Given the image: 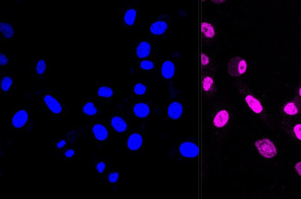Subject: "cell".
Wrapping results in <instances>:
<instances>
[{
    "mask_svg": "<svg viewBox=\"0 0 301 199\" xmlns=\"http://www.w3.org/2000/svg\"><path fill=\"white\" fill-rule=\"evenodd\" d=\"M134 115L138 118H147L150 113V107L146 103H137L134 106Z\"/></svg>",
    "mask_w": 301,
    "mask_h": 199,
    "instance_id": "d6986e66",
    "label": "cell"
},
{
    "mask_svg": "<svg viewBox=\"0 0 301 199\" xmlns=\"http://www.w3.org/2000/svg\"><path fill=\"white\" fill-rule=\"evenodd\" d=\"M97 171H98V173H104V171H105V169H106V164H105V162L104 161H100V162H99L98 164H97Z\"/></svg>",
    "mask_w": 301,
    "mask_h": 199,
    "instance_id": "f546056e",
    "label": "cell"
},
{
    "mask_svg": "<svg viewBox=\"0 0 301 199\" xmlns=\"http://www.w3.org/2000/svg\"><path fill=\"white\" fill-rule=\"evenodd\" d=\"M74 154H75V152H74V149H68L67 151L64 153L65 157H66V158H68V159H71V158H73V157H74Z\"/></svg>",
    "mask_w": 301,
    "mask_h": 199,
    "instance_id": "d6a6232c",
    "label": "cell"
},
{
    "mask_svg": "<svg viewBox=\"0 0 301 199\" xmlns=\"http://www.w3.org/2000/svg\"><path fill=\"white\" fill-rule=\"evenodd\" d=\"M44 102L49 108V110L54 114H60L62 111V106H61L60 101L57 100V99H55L51 95H46L44 97Z\"/></svg>",
    "mask_w": 301,
    "mask_h": 199,
    "instance_id": "8fae6325",
    "label": "cell"
},
{
    "mask_svg": "<svg viewBox=\"0 0 301 199\" xmlns=\"http://www.w3.org/2000/svg\"><path fill=\"white\" fill-rule=\"evenodd\" d=\"M201 33L205 39L213 40L216 36V30L212 23L208 21H202L201 23Z\"/></svg>",
    "mask_w": 301,
    "mask_h": 199,
    "instance_id": "7c38bea8",
    "label": "cell"
},
{
    "mask_svg": "<svg viewBox=\"0 0 301 199\" xmlns=\"http://www.w3.org/2000/svg\"><path fill=\"white\" fill-rule=\"evenodd\" d=\"M224 1H213V3H218V4H221V3H223Z\"/></svg>",
    "mask_w": 301,
    "mask_h": 199,
    "instance_id": "d590c367",
    "label": "cell"
},
{
    "mask_svg": "<svg viewBox=\"0 0 301 199\" xmlns=\"http://www.w3.org/2000/svg\"><path fill=\"white\" fill-rule=\"evenodd\" d=\"M66 146V141L65 140H60V142L57 144V148H62L64 146Z\"/></svg>",
    "mask_w": 301,
    "mask_h": 199,
    "instance_id": "e575fe53",
    "label": "cell"
},
{
    "mask_svg": "<svg viewBox=\"0 0 301 199\" xmlns=\"http://www.w3.org/2000/svg\"><path fill=\"white\" fill-rule=\"evenodd\" d=\"M98 95L101 98H111L113 96V90L108 87H101L98 90Z\"/></svg>",
    "mask_w": 301,
    "mask_h": 199,
    "instance_id": "cb8c5ba5",
    "label": "cell"
},
{
    "mask_svg": "<svg viewBox=\"0 0 301 199\" xmlns=\"http://www.w3.org/2000/svg\"><path fill=\"white\" fill-rule=\"evenodd\" d=\"M210 62V59L209 57L207 56V54L203 53L201 55V63H202V66H207Z\"/></svg>",
    "mask_w": 301,
    "mask_h": 199,
    "instance_id": "83f0119b",
    "label": "cell"
},
{
    "mask_svg": "<svg viewBox=\"0 0 301 199\" xmlns=\"http://www.w3.org/2000/svg\"><path fill=\"white\" fill-rule=\"evenodd\" d=\"M36 73L38 74H43L47 70V63L44 60H39L36 63Z\"/></svg>",
    "mask_w": 301,
    "mask_h": 199,
    "instance_id": "484cf974",
    "label": "cell"
},
{
    "mask_svg": "<svg viewBox=\"0 0 301 199\" xmlns=\"http://www.w3.org/2000/svg\"><path fill=\"white\" fill-rule=\"evenodd\" d=\"M284 119H297L301 116V100L294 97L287 100L280 108Z\"/></svg>",
    "mask_w": 301,
    "mask_h": 199,
    "instance_id": "3957f363",
    "label": "cell"
},
{
    "mask_svg": "<svg viewBox=\"0 0 301 199\" xmlns=\"http://www.w3.org/2000/svg\"><path fill=\"white\" fill-rule=\"evenodd\" d=\"M12 84H13L12 78H10L9 76H5L3 79L1 80V83H0L1 90L3 92H7L10 89Z\"/></svg>",
    "mask_w": 301,
    "mask_h": 199,
    "instance_id": "603a6c76",
    "label": "cell"
},
{
    "mask_svg": "<svg viewBox=\"0 0 301 199\" xmlns=\"http://www.w3.org/2000/svg\"><path fill=\"white\" fill-rule=\"evenodd\" d=\"M111 126L118 133H123L127 130V123L124 119L119 116H114L110 120Z\"/></svg>",
    "mask_w": 301,
    "mask_h": 199,
    "instance_id": "ac0fdd59",
    "label": "cell"
},
{
    "mask_svg": "<svg viewBox=\"0 0 301 199\" xmlns=\"http://www.w3.org/2000/svg\"><path fill=\"white\" fill-rule=\"evenodd\" d=\"M134 92L135 95L143 96L147 92V87L141 83H138L134 87Z\"/></svg>",
    "mask_w": 301,
    "mask_h": 199,
    "instance_id": "d4e9b609",
    "label": "cell"
},
{
    "mask_svg": "<svg viewBox=\"0 0 301 199\" xmlns=\"http://www.w3.org/2000/svg\"><path fill=\"white\" fill-rule=\"evenodd\" d=\"M168 29V23L164 20H157L153 22L150 28H149V31L150 33L154 35H162L163 33H165V32L167 31Z\"/></svg>",
    "mask_w": 301,
    "mask_h": 199,
    "instance_id": "9a60e30c",
    "label": "cell"
},
{
    "mask_svg": "<svg viewBox=\"0 0 301 199\" xmlns=\"http://www.w3.org/2000/svg\"><path fill=\"white\" fill-rule=\"evenodd\" d=\"M248 71V62L241 57H234L229 60L227 64V72L233 78H238L244 75Z\"/></svg>",
    "mask_w": 301,
    "mask_h": 199,
    "instance_id": "8992f818",
    "label": "cell"
},
{
    "mask_svg": "<svg viewBox=\"0 0 301 199\" xmlns=\"http://www.w3.org/2000/svg\"><path fill=\"white\" fill-rule=\"evenodd\" d=\"M238 92L248 110L258 118L267 121L269 114L264 103L245 83L238 84Z\"/></svg>",
    "mask_w": 301,
    "mask_h": 199,
    "instance_id": "6da1fadb",
    "label": "cell"
},
{
    "mask_svg": "<svg viewBox=\"0 0 301 199\" xmlns=\"http://www.w3.org/2000/svg\"><path fill=\"white\" fill-rule=\"evenodd\" d=\"M118 180H119V173H111L108 175V182L111 184L117 183Z\"/></svg>",
    "mask_w": 301,
    "mask_h": 199,
    "instance_id": "f1b7e54d",
    "label": "cell"
},
{
    "mask_svg": "<svg viewBox=\"0 0 301 199\" xmlns=\"http://www.w3.org/2000/svg\"><path fill=\"white\" fill-rule=\"evenodd\" d=\"M154 63L150 60H143L140 63V68L145 71H150L154 69Z\"/></svg>",
    "mask_w": 301,
    "mask_h": 199,
    "instance_id": "4316f807",
    "label": "cell"
},
{
    "mask_svg": "<svg viewBox=\"0 0 301 199\" xmlns=\"http://www.w3.org/2000/svg\"><path fill=\"white\" fill-rule=\"evenodd\" d=\"M283 130L295 142L301 144V120L297 119H284L282 122Z\"/></svg>",
    "mask_w": 301,
    "mask_h": 199,
    "instance_id": "5b68a950",
    "label": "cell"
},
{
    "mask_svg": "<svg viewBox=\"0 0 301 199\" xmlns=\"http://www.w3.org/2000/svg\"><path fill=\"white\" fill-rule=\"evenodd\" d=\"M232 121V111L228 105H219L212 114L211 123L215 131L223 133L227 131Z\"/></svg>",
    "mask_w": 301,
    "mask_h": 199,
    "instance_id": "7a4b0ae2",
    "label": "cell"
},
{
    "mask_svg": "<svg viewBox=\"0 0 301 199\" xmlns=\"http://www.w3.org/2000/svg\"><path fill=\"white\" fill-rule=\"evenodd\" d=\"M151 45L147 41H142L136 47V55L140 59H145L150 55Z\"/></svg>",
    "mask_w": 301,
    "mask_h": 199,
    "instance_id": "2e32d148",
    "label": "cell"
},
{
    "mask_svg": "<svg viewBox=\"0 0 301 199\" xmlns=\"http://www.w3.org/2000/svg\"><path fill=\"white\" fill-rule=\"evenodd\" d=\"M295 171L300 176H301V160L295 164Z\"/></svg>",
    "mask_w": 301,
    "mask_h": 199,
    "instance_id": "1f68e13d",
    "label": "cell"
},
{
    "mask_svg": "<svg viewBox=\"0 0 301 199\" xmlns=\"http://www.w3.org/2000/svg\"><path fill=\"white\" fill-rule=\"evenodd\" d=\"M179 152L185 158L194 159V158H197L199 156L200 148L195 143L184 142L179 146Z\"/></svg>",
    "mask_w": 301,
    "mask_h": 199,
    "instance_id": "52a82bcc",
    "label": "cell"
},
{
    "mask_svg": "<svg viewBox=\"0 0 301 199\" xmlns=\"http://www.w3.org/2000/svg\"><path fill=\"white\" fill-rule=\"evenodd\" d=\"M175 74V65L171 60H166L161 66V75L163 78L170 80L174 78Z\"/></svg>",
    "mask_w": 301,
    "mask_h": 199,
    "instance_id": "5bb4252c",
    "label": "cell"
},
{
    "mask_svg": "<svg viewBox=\"0 0 301 199\" xmlns=\"http://www.w3.org/2000/svg\"><path fill=\"white\" fill-rule=\"evenodd\" d=\"M295 97H298L299 99L301 100V85H299L298 87L296 88V96Z\"/></svg>",
    "mask_w": 301,
    "mask_h": 199,
    "instance_id": "836d02e7",
    "label": "cell"
},
{
    "mask_svg": "<svg viewBox=\"0 0 301 199\" xmlns=\"http://www.w3.org/2000/svg\"><path fill=\"white\" fill-rule=\"evenodd\" d=\"M83 112L88 116H95L98 113V108L95 106L94 103L87 102V104L83 106Z\"/></svg>",
    "mask_w": 301,
    "mask_h": 199,
    "instance_id": "7402d4cb",
    "label": "cell"
},
{
    "mask_svg": "<svg viewBox=\"0 0 301 199\" xmlns=\"http://www.w3.org/2000/svg\"><path fill=\"white\" fill-rule=\"evenodd\" d=\"M183 111H184L183 105L178 101L172 102L168 106V116L170 119L174 120L180 119L183 115Z\"/></svg>",
    "mask_w": 301,
    "mask_h": 199,
    "instance_id": "30bf717a",
    "label": "cell"
},
{
    "mask_svg": "<svg viewBox=\"0 0 301 199\" xmlns=\"http://www.w3.org/2000/svg\"><path fill=\"white\" fill-rule=\"evenodd\" d=\"M255 147L258 153L264 159H274L278 154V150L275 143L267 137L257 140L255 142Z\"/></svg>",
    "mask_w": 301,
    "mask_h": 199,
    "instance_id": "277c9868",
    "label": "cell"
},
{
    "mask_svg": "<svg viewBox=\"0 0 301 199\" xmlns=\"http://www.w3.org/2000/svg\"><path fill=\"white\" fill-rule=\"evenodd\" d=\"M143 145V137L139 133H133L127 140V147L132 151H137Z\"/></svg>",
    "mask_w": 301,
    "mask_h": 199,
    "instance_id": "4fadbf2b",
    "label": "cell"
},
{
    "mask_svg": "<svg viewBox=\"0 0 301 199\" xmlns=\"http://www.w3.org/2000/svg\"><path fill=\"white\" fill-rule=\"evenodd\" d=\"M29 119V114L24 109H20L15 113L11 119V123L16 129H20L24 126Z\"/></svg>",
    "mask_w": 301,
    "mask_h": 199,
    "instance_id": "ba28073f",
    "label": "cell"
},
{
    "mask_svg": "<svg viewBox=\"0 0 301 199\" xmlns=\"http://www.w3.org/2000/svg\"><path fill=\"white\" fill-rule=\"evenodd\" d=\"M136 16H137V11L134 8H129L127 11L124 14L123 20L125 22V24L128 26H132L134 25L135 20H136Z\"/></svg>",
    "mask_w": 301,
    "mask_h": 199,
    "instance_id": "44dd1931",
    "label": "cell"
},
{
    "mask_svg": "<svg viewBox=\"0 0 301 199\" xmlns=\"http://www.w3.org/2000/svg\"><path fill=\"white\" fill-rule=\"evenodd\" d=\"M7 62H8V60H7V56L5 54H0V64L2 66H5V65H7Z\"/></svg>",
    "mask_w": 301,
    "mask_h": 199,
    "instance_id": "4dcf8cb0",
    "label": "cell"
},
{
    "mask_svg": "<svg viewBox=\"0 0 301 199\" xmlns=\"http://www.w3.org/2000/svg\"><path fill=\"white\" fill-rule=\"evenodd\" d=\"M92 132L94 133L96 139L99 140V141H105L108 136L107 128L100 123L95 124L92 128Z\"/></svg>",
    "mask_w": 301,
    "mask_h": 199,
    "instance_id": "e0dca14e",
    "label": "cell"
},
{
    "mask_svg": "<svg viewBox=\"0 0 301 199\" xmlns=\"http://www.w3.org/2000/svg\"><path fill=\"white\" fill-rule=\"evenodd\" d=\"M202 90L204 94L211 96L214 95L216 91V83L214 77L210 74H207L202 79Z\"/></svg>",
    "mask_w": 301,
    "mask_h": 199,
    "instance_id": "9c48e42d",
    "label": "cell"
},
{
    "mask_svg": "<svg viewBox=\"0 0 301 199\" xmlns=\"http://www.w3.org/2000/svg\"><path fill=\"white\" fill-rule=\"evenodd\" d=\"M0 32L2 33V35L7 39L12 38L14 34H15L13 27L7 22H1L0 23Z\"/></svg>",
    "mask_w": 301,
    "mask_h": 199,
    "instance_id": "ffe728a7",
    "label": "cell"
}]
</instances>
